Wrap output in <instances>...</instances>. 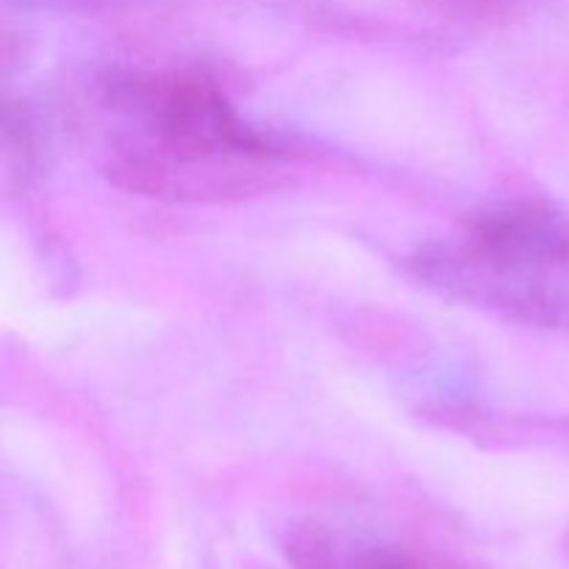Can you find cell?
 I'll list each match as a JSON object with an SVG mask.
<instances>
[{"label":"cell","mask_w":569,"mask_h":569,"mask_svg":"<svg viewBox=\"0 0 569 569\" xmlns=\"http://www.w3.org/2000/svg\"><path fill=\"white\" fill-rule=\"evenodd\" d=\"M106 172L161 200H233L281 187L295 150L239 117L206 70L122 72L98 94Z\"/></svg>","instance_id":"cell-1"},{"label":"cell","mask_w":569,"mask_h":569,"mask_svg":"<svg viewBox=\"0 0 569 569\" xmlns=\"http://www.w3.org/2000/svg\"><path fill=\"white\" fill-rule=\"evenodd\" d=\"M409 267L456 303L528 328L569 331V217L553 206H489L417 250Z\"/></svg>","instance_id":"cell-2"},{"label":"cell","mask_w":569,"mask_h":569,"mask_svg":"<svg viewBox=\"0 0 569 569\" xmlns=\"http://www.w3.org/2000/svg\"><path fill=\"white\" fill-rule=\"evenodd\" d=\"M287 559L295 569H426L403 550L353 545L317 522L289 531Z\"/></svg>","instance_id":"cell-3"},{"label":"cell","mask_w":569,"mask_h":569,"mask_svg":"<svg viewBox=\"0 0 569 569\" xmlns=\"http://www.w3.org/2000/svg\"><path fill=\"white\" fill-rule=\"evenodd\" d=\"M6 131H3V170L6 189H26L37 164V142H33V122L26 109L6 106Z\"/></svg>","instance_id":"cell-4"},{"label":"cell","mask_w":569,"mask_h":569,"mask_svg":"<svg viewBox=\"0 0 569 569\" xmlns=\"http://www.w3.org/2000/svg\"><path fill=\"white\" fill-rule=\"evenodd\" d=\"M448 3L467 11H476V14H506V11H515L520 6H526L528 0H448Z\"/></svg>","instance_id":"cell-5"}]
</instances>
